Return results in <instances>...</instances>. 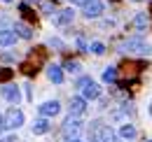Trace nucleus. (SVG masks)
Listing matches in <instances>:
<instances>
[{"instance_id":"nucleus-25","label":"nucleus","mask_w":152,"mask_h":142,"mask_svg":"<svg viewBox=\"0 0 152 142\" xmlns=\"http://www.w3.org/2000/svg\"><path fill=\"white\" fill-rule=\"evenodd\" d=\"M70 2H73V5H84L87 0H70Z\"/></svg>"},{"instance_id":"nucleus-27","label":"nucleus","mask_w":152,"mask_h":142,"mask_svg":"<svg viewBox=\"0 0 152 142\" xmlns=\"http://www.w3.org/2000/svg\"><path fill=\"white\" fill-rule=\"evenodd\" d=\"M2 128H5V124H2V117H0V130H2Z\"/></svg>"},{"instance_id":"nucleus-2","label":"nucleus","mask_w":152,"mask_h":142,"mask_svg":"<svg viewBox=\"0 0 152 142\" xmlns=\"http://www.w3.org/2000/svg\"><path fill=\"white\" fill-rule=\"evenodd\" d=\"M89 133H91V142H115L113 128L98 124V121H94V126L89 128Z\"/></svg>"},{"instance_id":"nucleus-8","label":"nucleus","mask_w":152,"mask_h":142,"mask_svg":"<svg viewBox=\"0 0 152 142\" xmlns=\"http://www.w3.org/2000/svg\"><path fill=\"white\" fill-rule=\"evenodd\" d=\"M58 109H61V105H58L56 100H47V103L40 105V114H42V117H56Z\"/></svg>"},{"instance_id":"nucleus-11","label":"nucleus","mask_w":152,"mask_h":142,"mask_svg":"<svg viewBox=\"0 0 152 142\" xmlns=\"http://www.w3.org/2000/svg\"><path fill=\"white\" fill-rule=\"evenodd\" d=\"M0 93L10 100V103H19V98H21V93H19V89L17 86H12V84H7V86H2L0 89Z\"/></svg>"},{"instance_id":"nucleus-15","label":"nucleus","mask_w":152,"mask_h":142,"mask_svg":"<svg viewBox=\"0 0 152 142\" xmlns=\"http://www.w3.org/2000/svg\"><path fill=\"white\" fill-rule=\"evenodd\" d=\"M49 130V121H47V117H42V119H38L35 124H33V133L35 135H42V133H47Z\"/></svg>"},{"instance_id":"nucleus-16","label":"nucleus","mask_w":152,"mask_h":142,"mask_svg":"<svg viewBox=\"0 0 152 142\" xmlns=\"http://www.w3.org/2000/svg\"><path fill=\"white\" fill-rule=\"evenodd\" d=\"M14 33H19V35L26 37V40H28V37H33L31 28H28V26H23V23H17V26H14Z\"/></svg>"},{"instance_id":"nucleus-12","label":"nucleus","mask_w":152,"mask_h":142,"mask_svg":"<svg viewBox=\"0 0 152 142\" xmlns=\"http://www.w3.org/2000/svg\"><path fill=\"white\" fill-rule=\"evenodd\" d=\"M47 77H49L54 84H61V82H63V70H61L58 65H49V68H47Z\"/></svg>"},{"instance_id":"nucleus-20","label":"nucleus","mask_w":152,"mask_h":142,"mask_svg":"<svg viewBox=\"0 0 152 142\" xmlns=\"http://www.w3.org/2000/svg\"><path fill=\"white\" fill-rule=\"evenodd\" d=\"M66 70L77 75V72H80V63H77V61H68V63H66Z\"/></svg>"},{"instance_id":"nucleus-22","label":"nucleus","mask_w":152,"mask_h":142,"mask_svg":"<svg viewBox=\"0 0 152 142\" xmlns=\"http://www.w3.org/2000/svg\"><path fill=\"white\" fill-rule=\"evenodd\" d=\"M7 79H12V70L10 68H2L0 70V82H7Z\"/></svg>"},{"instance_id":"nucleus-29","label":"nucleus","mask_w":152,"mask_h":142,"mask_svg":"<svg viewBox=\"0 0 152 142\" xmlns=\"http://www.w3.org/2000/svg\"><path fill=\"white\" fill-rule=\"evenodd\" d=\"M73 142H82V140H73Z\"/></svg>"},{"instance_id":"nucleus-18","label":"nucleus","mask_w":152,"mask_h":142,"mask_svg":"<svg viewBox=\"0 0 152 142\" xmlns=\"http://www.w3.org/2000/svg\"><path fill=\"white\" fill-rule=\"evenodd\" d=\"M87 51H94L96 56H101V54L105 51V44H103V42H91V44L87 47Z\"/></svg>"},{"instance_id":"nucleus-14","label":"nucleus","mask_w":152,"mask_h":142,"mask_svg":"<svg viewBox=\"0 0 152 142\" xmlns=\"http://www.w3.org/2000/svg\"><path fill=\"white\" fill-rule=\"evenodd\" d=\"M136 126L133 124H122V128H119V138H124V140H133L136 138Z\"/></svg>"},{"instance_id":"nucleus-5","label":"nucleus","mask_w":152,"mask_h":142,"mask_svg":"<svg viewBox=\"0 0 152 142\" xmlns=\"http://www.w3.org/2000/svg\"><path fill=\"white\" fill-rule=\"evenodd\" d=\"M2 124H5V128H19V126L23 124V114H21V109H7Z\"/></svg>"},{"instance_id":"nucleus-23","label":"nucleus","mask_w":152,"mask_h":142,"mask_svg":"<svg viewBox=\"0 0 152 142\" xmlns=\"http://www.w3.org/2000/svg\"><path fill=\"white\" fill-rule=\"evenodd\" d=\"M77 47H80L82 51H87V42H84V37H82V35L77 37Z\"/></svg>"},{"instance_id":"nucleus-9","label":"nucleus","mask_w":152,"mask_h":142,"mask_svg":"<svg viewBox=\"0 0 152 142\" xmlns=\"http://www.w3.org/2000/svg\"><path fill=\"white\" fill-rule=\"evenodd\" d=\"M73 19H75V12H73V9H61L56 17H54V23H56V26H68V23H73Z\"/></svg>"},{"instance_id":"nucleus-19","label":"nucleus","mask_w":152,"mask_h":142,"mask_svg":"<svg viewBox=\"0 0 152 142\" xmlns=\"http://www.w3.org/2000/svg\"><path fill=\"white\" fill-rule=\"evenodd\" d=\"M21 14L28 19V21H35V12H33V9L28 7V5H21Z\"/></svg>"},{"instance_id":"nucleus-24","label":"nucleus","mask_w":152,"mask_h":142,"mask_svg":"<svg viewBox=\"0 0 152 142\" xmlns=\"http://www.w3.org/2000/svg\"><path fill=\"white\" fill-rule=\"evenodd\" d=\"M42 12H47V14H49V12H52V2H45V5H42Z\"/></svg>"},{"instance_id":"nucleus-26","label":"nucleus","mask_w":152,"mask_h":142,"mask_svg":"<svg viewBox=\"0 0 152 142\" xmlns=\"http://www.w3.org/2000/svg\"><path fill=\"white\" fill-rule=\"evenodd\" d=\"M0 142H14V138H2Z\"/></svg>"},{"instance_id":"nucleus-28","label":"nucleus","mask_w":152,"mask_h":142,"mask_svg":"<svg viewBox=\"0 0 152 142\" xmlns=\"http://www.w3.org/2000/svg\"><path fill=\"white\" fill-rule=\"evenodd\" d=\"M2 2H12V0H2Z\"/></svg>"},{"instance_id":"nucleus-21","label":"nucleus","mask_w":152,"mask_h":142,"mask_svg":"<svg viewBox=\"0 0 152 142\" xmlns=\"http://www.w3.org/2000/svg\"><path fill=\"white\" fill-rule=\"evenodd\" d=\"M148 14H138V17H136V26H138V28H145V26H148Z\"/></svg>"},{"instance_id":"nucleus-3","label":"nucleus","mask_w":152,"mask_h":142,"mask_svg":"<svg viewBox=\"0 0 152 142\" xmlns=\"http://www.w3.org/2000/svg\"><path fill=\"white\" fill-rule=\"evenodd\" d=\"M80 89H82V98H84V100H96V98L101 96L98 84L91 82L89 77H82V79H80Z\"/></svg>"},{"instance_id":"nucleus-31","label":"nucleus","mask_w":152,"mask_h":142,"mask_svg":"<svg viewBox=\"0 0 152 142\" xmlns=\"http://www.w3.org/2000/svg\"><path fill=\"white\" fill-rule=\"evenodd\" d=\"M148 142H152V140H148Z\"/></svg>"},{"instance_id":"nucleus-7","label":"nucleus","mask_w":152,"mask_h":142,"mask_svg":"<svg viewBox=\"0 0 152 142\" xmlns=\"http://www.w3.org/2000/svg\"><path fill=\"white\" fill-rule=\"evenodd\" d=\"M80 128H82V126H80V121H77L75 117L70 114V119H66V124H63V135H66V138H73V140H75V135L80 133Z\"/></svg>"},{"instance_id":"nucleus-6","label":"nucleus","mask_w":152,"mask_h":142,"mask_svg":"<svg viewBox=\"0 0 152 142\" xmlns=\"http://www.w3.org/2000/svg\"><path fill=\"white\" fill-rule=\"evenodd\" d=\"M82 7H84V17L87 19H96L103 14V2L101 0H87Z\"/></svg>"},{"instance_id":"nucleus-4","label":"nucleus","mask_w":152,"mask_h":142,"mask_svg":"<svg viewBox=\"0 0 152 142\" xmlns=\"http://www.w3.org/2000/svg\"><path fill=\"white\" fill-rule=\"evenodd\" d=\"M124 51H131V54H150V44H145L140 37H131L124 42Z\"/></svg>"},{"instance_id":"nucleus-30","label":"nucleus","mask_w":152,"mask_h":142,"mask_svg":"<svg viewBox=\"0 0 152 142\" xmlns=\"http://www.w3.org/2000/svg\"><path fill=\"white\" fill-rule=\"evenodd\" d=\"M150 12H152V5H150Z\"/></svg>"},{"instance_id":"nucleus-1","label":"nucleus","mask_w":152,"mask_h":142,"mask_svg":"<svg viewBox=\"0 0 152 142\" xmlns=\"http://www.w3.org/2000/svg\"><path fill=\"white\" fill-rule=\"evenodd\" d=\"M42 63H45V49H33V51L28 54V58L21 63V72L31 77V75H35L40 70Z\"/></svg>"},{"instance_id":"nucleus-13","label":"nucleus","mask_w":152,"mask_h":142,"mask_svg":"<svg viewBox=\"0 0 152 142\" xmlns=\"http://www.w3.org/2000/svg\"><path fill=\"white\" fill-rule=\"evenodd\" d=\"M17 42V33L14 30H0V44L2 47H12Z\"/></svg>"},{"instance_id":"nucleus-10","label":"nucleus","mask_w":152,"mask_h":142,"mask_svg":"<svg viewBox=\"0 0 152 142\" xmlns=\"http://www.w3.org/2000/svg\"><path fill=\"white\" fill-rule=\"evenodd\" d=\"M84 112H87V100L80 98V96L73 98V100H70V114H73V117H80V114H84Z\"/></svg>"},{"instance_id":"nucleus-17","label":"nucleus","mask_w":152,"mask_h":142,"mask_svg":"<svg viewBox=\"0 0 152 142\" xmlns=\"http://www.w3.org/2000/svg\"><path fill=\"white\" fill-rule=\"evenodd\" d=\"M103 82H117V68H105V72H103Z\"/></svg>"}]
</instances>
